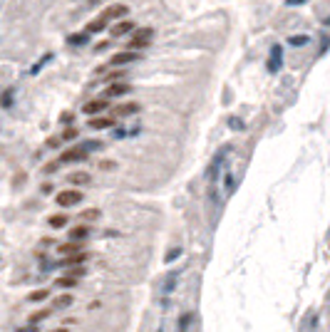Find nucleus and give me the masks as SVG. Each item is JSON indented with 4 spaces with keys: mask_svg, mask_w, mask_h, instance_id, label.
Wrapping results in <instances>:
<instances>
[{
    "mask_svg": "<svg viewBox=\"0 0 330 332\" xmlns=\"http://www.w3.org/2000/svg\"><path fill=\"white\" fill-rule=\"evenodd\" d=\"M179 253H181L179 248H172V253H167V260H174V258H177Z\"/></svg>",
    "mask_w": 330,
    "mask_h": 332,
    "instance_id": "obj_30",
    "label": "nucleus"
},
{
    "mask_svg": "<svg viewBox=\"0 0 330 332\" xmlns=\"http://www.w3.org/2000/svg\"><path fill=\"white\" fill-rule=\"evenodd\" d=\"M55 201H58V206H77L80 201H82V191H75V188H67V191H60L58 196H55Z\"/></svg>",
    "mask_w": 330,
    "mask_h": 332,
    "instance_id": "obj_1",
    "label": "nucleus"
},
{
    "mask_svg": "<svg viewBox=\"0 0 330 332\" xmlns=\"http://www.w3.org/2000/svg\"><path fill=\"white\" fill-rule=\"evenodd\" d=\"M50 315V310H40V312H32L30 315V322H40V320H45Z\"/></svg>",
    "mask_w": 330,
    "mask_h": 332,
    "instance_id": "obj_22",
    "label": "nucleus"
},
{
    "mask_svg": "<svg viewBox=\"0 0 330 332\" xmlns=\"http://www.w3.org/2000/svg\"><path fill=\"white\" fill-rule=\"evenodd\" d=\"M104 25H107V18L102 15V18L92 20L90 25H87V32H102V30H104Z\"/></svg>",
    "mask_w": 330,
    "mask_h": 332,
    "instance_id": "obj_16",
    "label": "nucleus"
},
{
    "mask_svg": "<svg viewBox=\"0 0 330 332\" xmlns=\"http://www.w3.org/2000/svg\"><path fill=\"white\" fill-rule=\"evenodd\" d=\"M231 126H234V129H241V126H243V124H241L239 119H231Z\"/></svg>",
    "mask_w": 330,
    "mask_h": 332,
    "instance_id": "obj_33",
    "label": "nucleus"
},
{
    "mask_svg": "<svg viewBox=\"0 0 330 332\" xmlns=\"http://www.w3.org/2000/svg\"><path fill=\"white\" fill-rule=\"evenodd\" d=\"M112 124H115L112 117H94V119H90V129H107Z\"/></svg>",
    "mask_w": 330,
    "mask_h": 332,
    "instance_id": "obj_12",
    "label": "nucleus"
},
{
    "mask_svg": "<svg viewBox=\"0 0 330 332\" xmlns=\"http://www.w3.org/2000/svg\"><path fill=\"white\" fill-rule=\"evenodd\" d=\"M52 228H62L65 223H67V216L65 213H55V216H50V221H47Z\"/></svg>",
    "mask_w": 330,
    "mask_h": 332,
    "instance_id": "obj_17",
    "label": "nucleus"
},
{
    "mask_svg": "<svg viewBox=\"0 0 330 332\" xmlns=\"http://www.w3.org/2000/svg\"><path fill=\"white\" fill-rule=\"evenodd\" d=\"M124 77H127V70H120V72H109V75H107V80H109V82H117V80H124Z\"/></svg>",
    "mask_w": 330,
    "mask_h": 332,
    "instance_id": "obj_23",
    "label": "nucleus"
},
{
    "mask_svg": "<svg viewBox=\"0 0 330 332\" xmlns=\"http://www.w3.org/2000/svg\"><path fill=\"white\" fill-rule=\"evenodd\" d=\"M87 42V32H80V35H70L67 37V45H85Z\"/></svg>",
    "mask_w": 330,
    "mask_h": 332,
    "instance_id": "obj_18",
    "label": "nucleus"
},
{
    "mask_svg": "<svg viewBox=\"0 0 330 332\" xmlns=\"http://www.w3.org/2000/svg\"><path fill=\"white\" fill-rule=\"evenodd\" d=\"M137 112H139V104L129 102V104H120L115 109V117H129V114H137Z\"/></svg>",
    "mask_w": 330,
    "mask_h": 332,
    "instance_id": "obj_8",
    "label": "nucleus"
},
{
    "mask_svg": "<svg viewBox=\"0 0 330 332\" xmlns=\"http://www.w3.org/2000/svg\"><path fill=\"white\" fill-rule=\"evenodd\" d=\"M85 260H87V253H77V255H67V258H62V265H80V268H82Z\"/></svg>",
    "mask_w": 330,
    "mask_h": 332,
    "instance_id": "obj_13",
    "label": "nucleus"
},
{
    "mask_svg": "<svg viewBox=\"0 0 330 332\" xmlns=\"http://www.w3.org/2000/svg\"><path fill=\"white\" fill-rule=\"evenodd\" d=\"M47 295H50L47 290H37V293H32V295H30V300H32V302H37V300H45Z\"/></svg>",
    "mask_w": 330,
    "mask_h": 332,
    "instance_id": "obj_25",
    "label": "nucleus"
},
{
    "mask_svg": "<svg viewBox=\"0 0 330 332\" xmlns=\"http://www.w3.org/2000/svg\"><path fill=\"white\" fill-rule=\"evenodd\" d=\"M87 236H90V228H87V226H77V228L70 231V238H72V241H85Z\"/></svg>",
    "mask_w": 330,
    "mask_h": 332,
    "instance_id": "obj_14",
    "label": "nucleus"
},
{
    "mask_svg": "<svg viewBox=\"0 0 330 332\" xmlns=\"http://www.w3.org/2000/svg\"><path fill=\"white\" fill-rule=\"evenodd\" d=\"M45 62H50V55H45V57H42V60L37 62V64H35V67H32V75H35V72H40V70H42V64H45Z\"/></svg>",
    "mask_w": 330,
    "mask_h": 332,
    "instance_id": "obj_27",
    "label": "nucleus"
},
{
    "mask_svg": "<svg viewBox=\"0 0 330 332\" xmlns=\"http://www.w3.org/2000/svg\"><path fill=\"white\" fill-rule=\"evenodd\" d=\"M70 275H72V278H77V275H85V268H72V271H70Z\"/></svg>",
    "mask_w": 330,
    "mask_h": 332,
    "instance_id": "obj_31",
    "label": "nucleus"
},
{
    "mask_svg": "<svg viewBox=\"0 0 330 332\" xmlns=\"http://www.w3.org/2000/svg\"><path fill=\"white\" fill-rule=\"evenodd\" d=\"M288 45H296V47L298 45H308V35H291L288 37Z\"/></svg>",
    "mask_w": 330,
    "mask_h": 332,
    "instance_id": "obj_19",
    "label": "nucleus"
},
{
    "mask_svg": "<svg viewBox=\"0 0 330 332\" xmlns=\"http://www.w3.org/2000/svg\"><path fill=\"white\" fill-rule=\"evenodd\" d=\"M132 28H134V25H132L129 20H120V23H117V25L112 28V35H115V37H120V35H127V32L132 30Z\"/></svg>",
    "mask_w": 330,
    "mask_h": 332,
    "instance_id": "obj_15",
    "label": "nucleus"
},
{
    "mask_svg": "<svg viewBox=\"0 0 330 332\" xmlns=\"http://www.w3.org/2000/svg\"><path fill=\"white\" fill-rule=\"evenodd\" d=\"M58 307H67V305H72V295H60L58 300H55Z\"/></svg>",
    "mask_w": 330,
    "mask_h": 332,
    "instance_id": "obj_24",
    "label": "nucleus"
},
{
    "mask_svg": "<svg viewBox=\"0 0 330 332\" xmlns=\"http://www.w3.org/2000/svg\"><path fill=\"white\" fill-rule=\"evenodd\" d=\"M10 99H13V90H5V94H3V107L5 109H10Z\"/></svg>",
    "mask_w": 330,
    "mask_h": 332,
    "instance_id": "obj_26",
    "label": "nucleus"
},
{
    "mask_svg": "<svg viewBox=\"0 0 330 332\" xmlns=\"http://www.w3.org/2000/svg\"><path fill=\"white\" fill-rule=\"evenodd\" d=\"M77 137V129H67L65 134H62V139H75Z\"/></svg>",
    "mask_w": 330,
    "mask_h": 332,
    "instance_id": "obj_29",
    "label": "nucleus"
},
{
    "mask_svg": "<svg viewBox=\"0 0 330 332\" xmlns=\"http://www.w3.org/2000/svg\"><path fill=\"white\" fill-rule=\"evenodd\" d=\"M58 250H60V255L67 258V255H77V253H82V245H80V243H65V245H60Z\"/></svg>",
    "mask_w": 330,
    "mask_h": 332,
    "instance_id": "obj_9",
    "label": "nucleus"
},
{
    "mask_svg": "<svg viewBox=\"0 0 330 332\" xmlns=\"http://www.w3.org/2000/svg\"><path fill=\"white\" fill-rule=\"evenodd\" d=\"M305 0H286V5H303Z\"/></svg>",
    "mask_w": 330,
    "mask_h": 332,
    "instance_id": "obj_32",
    "label": "nucleus"
},
{
    "mask_svg": "<svg viewBox=\"0 0 330 332\" xmlns=\"http://www.w3.org/2000/svg\"><path fill=\"white\" fill-rule=\"evenodd\" d=\"M281 57H283V50H281V45H276L273 50H270V60H268V72H276L278 67H281Z\"/></svg>",
    "mask_w": 330,
    "mask_h": 332,
    "instance_id": "obj_6",
    "label": "nucleus"
},
{
    "mask_svg": "<svg viewBox=\"0 0 330 332\" xmlns=\"http://www.w3.org/2000/svg\"><path fill=\"white\" fill-rule=\"evenodd\" d=\"M94 218H99V211L97 209H87V211L80 213V221H94Z\"/></svg>",
    "mask_w": 330,
    "mask_h": 332,
    "instance_id": "obj_20",
    "label": "nucleus"
},
{
    "mask_svg": "<svg viewBox=\"0 0 330 332\" xmlns=\"http://www.w3.org/2000/svg\"><path fill=\"white\" fill-rule=\"evenodd\" d=\"M129 90H132V87H127V85H120V82H117V85H112V87L104 90V99H107V97H122V94H127Z\"/></svg>",
    "mask_w": 330,
    "mask_h": 332,
    "instance_id": "obj_10",
    "label": "nucleus"
},
{
    "mask_svg": "<svg viewBox=\"0 0 330 332\" xmlns=\"http://www.w3.org/2000/svg\"><path fill=\"white\" fill-rule=\"evenodd\" d=\"M58 332H67V330H58Z\"/></svg>",
    "mask_w": 330,
    "mask_h": 332,
    "instance_id": "obj_34",
    "label": "nucleus"
},
{
    "mask_svg": "<svg viewBox=\"0 0 330 332\" xmlns=\"http://www.w3.org/2000/svg\"><path fill=\"white\" fill-rule=\"evenodd\" d=\"M67 181L77 183V186H85V183H90V174H87V171H75V174L67 176Z\"/></svg>",
    "mask_w": 330,
    "mask_h": 332,
    "instance_id": "obj_11",
    "label": "nucleus"
},
{
    "mask_svg": "<svg viewBox=\"0 0 330 332\" xmlns=\"http://www.w3.org/2000/svg\"><path fill=\"white\" fill-rule=\"evenodd\" d=\"M149 40H151V30L149 28H142V30L134 35V40L129 42V47H132V50H142V47L149 45Z\"/></svg>",
    "mask_w": 330,
    "mask_h": 332,
    "instance_id": "obj_3",
    "label": "nucleus"
},
{
    "mask_svg": "<svg viewBox=\"0 0 330 332\" xmlns=\"http://www.w3.org/2000/svg\"><path fill=\"white\" fill-rule=\"evenodd\" d=\"M104 109H107V99H104V97H102V99H92L90 104H85V107H82V112H85V114H99V112H104Z\"/></svg>",
    "mask_w": 330,
    "mask_h": 332,
    "instance_id": "obj_5",
    "label": "nucleus"
},
{
    "mask_svg": "<svg viewBox=\"0 0 330 332\" xmlns=\"http://www.w3.org/2000/svg\"><path fill=\"white\" fill-rule=\"evenodd\" d=\"M58 288H75L77 285V280L75 278H58V283H55Z\"/></svg>",
    "mask_w": 330,
    "mask_h": 332,
    "instance_id": "obj_21",
    "label": "nucleus"
},
{
    "mask_svg": "<svg viewBox=\"0 0 330 332\" xmlns=\"http://www.w3.org/2000/svg\"><path fill=\"white\" fill-rule=\"evenodd\" d=\"M127 13H129L127 5H112V8L104 13V18H107V20H120V18H124Z\"/></svg>",
    "mask_w": 330,
    "mask_h": 332,
    "instance_id": "obj_7",
    "label": "nucleus"
},
{
    "mask_svg": "<svg viewBox=\"0 0 330 332\" xmlns=\"http://www.w3.org/2000/svg\"><path fill=\"white\" fill-rule=\"evenodd\" d=\"M82 159H87V149L85 147H75V149H67L60 154L62 164H67V161H82Z\"/></svg>",
    "mask_w": 330,
    "mask_h": 332,
    "instance_id": "obj_2",
    "label": "nucleus"
},
{
    "mask_svg": "<svg viewBox=\"0 0 330 332\" xmlns=\"http://www.w3.org/2000/svg\"><path fill=\"white\" fill-rule=\"evenodd\" d=\"M137 60H139V52L127 50V52H117V55H112L109 64H129V62H137Z\"/></svg>",
    "mask_w": 330,
    "mask_h": 332,
    "instance_id": "obj_4",
    "label": "nucleus"
},
{
    "mask_svg": "<svg viewBox=\"0 0 330 332\" xmlns=\"http://www.w3.org/2000/svg\"><path fill=\"white\" fill-rule=\"evenodd\" d=\"M102 147H104L102 142H87V144H85V149H87V151H92V149H102Z\"/></svg>",
    "mask_w": 330,
    "mask_h": 332,
    "instance_id": "obj_28",
    "label": "nucleus"
}]
</instances>
